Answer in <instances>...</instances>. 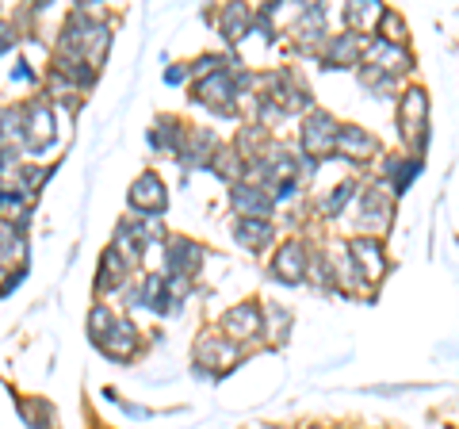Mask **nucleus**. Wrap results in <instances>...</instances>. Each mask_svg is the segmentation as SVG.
<instances>
[{"label": "nucleus", "instance_id": "1", "mask_svg": "<svg viewBox=\"0 0 459 429\" xmlns=\"http://www.w3.org/2000/svg\"><path fill=\"white\" fill-rule=\"evenodd\" d=\"M398 123H402V138H406L410 146L421 153L425 138H429V96H425V89H406V92H402Z\"/></svg>", "mask_w": 459, "mask_h": 429}, {"label": "nucleus", "instance_id": "2", "mask_svg": "<svg viewBox=\"0 0 459 429\" xmlns=\"http://www.w3.org/2000/svg\"><path fill=\"white\" fill-rule=\"evenodd\" d=\"M238 77L230 74V69H219V74H211V77H199L195 84V100L204 108L211 111H219V116H230L234 111V100H238Z\"/></svg>", "mask_w": 459, "mask_h": 429}, {"label": "nucleus", "instance_id": "3", "mask_svg": "<svg viewBox=\"0 0 459 429\" xmlns=\"http://www.w3.org/2000/svg\"><path fill=\"white\" fill-rule=\"evenodd\" d=\"M349 265H352V276L360 284H379L383 273H386V257H383V246L376 238H356L349 250Z\"/></svg>", "mask_w": 459, "mask_h": 429}, {"label": "nucleus", "instance_id": "4", "mask_svg": "<svg viewBox=\"0 0 459 429\" xmlns=\"http://www.w3.org/2000/svg\"><path fill=\"white\" fill-rule=\"evenodd\" d=\"M337 135H341V123L329 116V111H310V119L303 127V150L307 157H325L337 150Z\"/></svg>", "mask_w": 459, "mask_h": 429}, {"label": "nucleus", "instance_id": "5", "mask_svg": "<svg viewBox=\"0 0 459 429\" xmlns=\"http://www.w3.org/2000/svg\"><path fill=\"white\" fill-rule=\"evenodd\" d=\"M199 265H204V246H199V241L184 238V234L165 238V268L177 280H188L192 273H199Z\"/></svg>", "mask_w": 459, "mask_h": 429}, {"label": "nucleus", "instance_id": "6", "mask_svg": "<svg viewBox=\"0 0 459 429\" xmlns=\"http://www.w3.org/2000/svg\"><path fill=\"white\" fill-rule=\"evenodd\" d=\"M131 207L138 214H150V219H157V214H165L169 207V188L165 180L157 173H142L134 184H131Z\"/></svg>", "mask_w": 459, "mask_h": 429}, {"label": "nucleus", "instance_id": "7", "mask_svg": "<svg viewBox=\"0 0 459 429\" xmlns=\"http://www.w3.org/2000/svg\"><path fill=\"white\" fill-rule=\"evenodd\" d=\"M230 207H234L241 219H268L272 207H276V199H272V192L261 188V184L238 180L234 188H230Z\"/></svg>", "mask_w": 459, "mask_h": 429}, {"label": "nucleus", "instance_id": "8", "mask_svg": "<svg viewBox=\"0 0 459 429\" xmlns=\"http://www.w3.org/2000/svg\"><path fill=\"white\" fill-rule=\"evenodd\" d=\"M307 268H310V253L303 241H283L276 257H272V276L283 284H299L307 276Z\"/></svg>", "mask_w": 459, "mask_h": 429}, {"label": "nucleus", "instance_id": "9", "mask_svg": "<svg viewBox=\"0 0 459 429\" xmlns=\"http://www.w3.org/2000/svg\"><path fill=\"white\" fill-rule=\"evenodd\" d=\"M368 66H376V69H383V74H406V69L413 66V58H410V50L406 47H398V42H386V39H376V42H368Z\"/></svg>", "mask_w": 459, "mask_h": 429}, {"label": "nucleus", "instance_id": "10", "mask_svg": "<svg viewBox=\"0 0 459 429\" xmlns=\"http://www.w3.org/2000/svg\"><path fill=\"white\" fill-rule=\"evenodd\" d=\"M100 349H104L111 361H131V356L138 353V330H134V322L115 319L111 330H108V337L100 341Z\"/></svg>", "mask_w": 459, "mask_h": 429}, {"label": "nucleus", "instance_id": "11", "mask_svg": "<svg viewBox=\"0 0 459 429\" xmlns=\"http://www.w3.org/2000/svg\"><path fill=\"white\" fill-rule=\"evenodd\" d=\"M126 276H131V261L119 253V250H108L104 257H100V273H96V292L104 295V292H119Z\"/></svg>", "mask_w": 459, "mask_h": 429}, {"label": "nucleus", "instance_id": "12", "mask_svg": "<svg viewBox=\"0 0 459 429\" xmlns=\"http://www.w3.org/2000/svg\"><path fill=\"white\" fill-rule=\"evenodd\" d=\"M222 330L230 334V337H238V341H246V337H253V334H261L264 330V314H261V307L256 303H241V307H234L222 319Z\"/></svg>", "mask_w": 459, "mask_h": 429}, {"label": "nucleus", "instance_id": "13", "mask_svg": "<svg viewBox=\"0 0 459 429\" xmlns=\"http://www.w3.org/2000/svg\"><path fill=\"white\" fill-rule=\"evenodd\" d=\"M54 138V116L47 104H31L27 108V127H23V142L27 150H47V142Z\"/></svg>", "mask_w": 459, "mask_h": 429}, {"label": "nucleus", "instance_id": "14", "mask_svg": "<svg viewBox=\"0 0 459 429\" xmlns=\"http://www.w3.org/2000/svg\"><path fill=\"white\" fill-rule=\"evenodd\" d=\"M360 223L368 231H386V223H391V199H386L383 184L376 188H368L364 199H360Z\"/></svg>", "mask_w": 459, "mask_h": 429}, {"label": "nucleus", "instance_id": "15", "mask_svg": "<svg viewBox=\"0 0 459 429\" xmlns=\"http://www.w3.org/2000/svg\"><path fill=\"white\" fill-rule=\"evenodd\" d=\"M234 361H238V346L226 341V337H204V346H199V353H195V364H204L211 372H222Z\"/></svg>", "mask_w": 459, "mask_h": 429}, {"label": "nucleus", "instance_id": "16", "mask_svg": "<svg viewBox=\"0 0 459 429\" xmlns=\"http://www.w3.org/2000/svg\"><path fill=\"white\" fill-rule=\"evenodd\" d=\"M337 150L341 153H352L356 162H364V157H371L379 150V138L376 135H368L364 127H341V135H337Z\"/></svg>", "mask_w": 459, "mask_h": 429}, {"label": "nucleus", "instance_id": "17", "mask_svg": "<svg viewBox=\"0 0 459 429\" xmlns=\"http://www.w3.org/2000/svg\"><path fill=\"white\" fill-rule=\"evenodd\" d=\"M31 214V199L16 188H0V226H23Z\"/></svg>", "mask_w": 459, "mask_h": 429}, {"label": "nucleus", "instance_id": "18", "mask_svg": "<svg viewBox=\"0 0 459 429\" xmlns=\"http://www.w3.org/2000/svg\"><path fill=\"white\" fill-rule=\"evenodd\" d=\"M360 54H364L360 35L349 31V35H337V39L325 47V62H329V66H352L356 58H360Z\"/></svg>", "mask_w": 459, "mask_h": 429}, {"label": "nucleus", "instance_id": "19", "mask_svg": "<svg viewBox=\"0 0 459 429\" xmlns=\"http://www.w3.org/2000/svg\"><path fill=\"white\" fill-rule=\"evenodd\" d=\"M234 238L246 250H261V246L272 241V223L268 219H238L234 223Z\"/></svg>", "mask_w": 459, "mask_h": 429}, {"label": "nucleus", "instance_id": "20", "mask_svg": "<svg viewBox=\"0 0 459 429\" xmlns=\"http://www.w3.org/2000/svg\"><path fill=\"white\" fill-rule=\"evenodd\" d=\"M383 173H386V184H391L394 192H406L410 180L421 173V162H413V157H391V162L383 165Z\"/></svg>", "mask_w": 459, "mask_h": 429}, {"label": "nucleus", "instance_id": "21", "mask_svg": "<svg viewBox=\"0 0 459 429\" xmlns=\"http://www.w3.org/2000/svg\"><path fill=\"white\" fill-rule=\"evenodd\" d=\"M249 23H253V12L246 4H226V12H222V35L230 42L246 39L249 35Z\"/></svg>", "mask_w": 459, "mask_h": 429}, {"label": "nucleus", "instance_id": "22", "mask_svg": "<svg viewBox=\"0 0 459 429\" xmlns=\"http://www.w3.org/2000/svg\"><path fill=\"white\" fill-rule=\"evenodd\" d=\"M150 142H153L157 150H172V153H180V150H184V127H180L177 119H157Z\"/></svg>", "mask_w": 459, "mask_h": 429}, {"label": "nucleus", "instance_id": "23", "mask_svg": "<svg viewBox=\"0 0 459 429\" xmlns=\"http://www.w3.org/2000/svg\"><path fill=\"white\" fill-rule=\"evenodd\" d=\"M27 257V241L16 226H0V268L4 265H16Z\"/></svg>", "mask_w": 459, "mask_h": 429}, {"label": "nucleus", "instance_id": "24", "mask_svg": "<svg viewBox=\"0 0 459 429\" xmlns=\"http://www.w3.org/2000/svg\"><path fill=\"white\" fill-rule=\"evenodd\" d=\"M344 16H349V27L356 35L360 31H368L371 23L379 27V20H383V4H376V0H364V4H349L344 8Z\"/></svg>", "mask_w": 459, "mask_h": 429}, {"label": "nucleus", "instance_id": "25", "mask_svg": "<svg viewBox=\"0 0 459 429\" xmlns=\"http://www.w3.org/2000/svg\"><path fill=\"white\" fill-rule=\"evenodd\" d=\"M322 31H325V8L307 4L303 16H299V23H295V35L303 42H310V39H322Z\"/></svg>", "mask_w": 459, "mask_h": 429}, {"label": "nucleus", "instance_id": "26", "mask_svg": "<svg viewBox=\"0 0 459 429\" xmlns=\"http://www.w3.org/2000/svg\"><path fill=\"white\" fill-rule=\"evenodd\" d=\"M211 169H214V173H219L222 180H234V184H238L246 162L238 157V150H219V153H214V162H211Z\"/></svg>", "mask_w": 459, "mask_h": 429}, {"label": "nucleus", "instance_id": "27", "mask_svg": "<svg viewBox=\"0 0 459 429\" xmlns=\"http://www.w3.org/2000/svg\"><path fill=\"white\" fill-rule=\"evenodd\" d=\"M352 192H356V184H352V180H341V184H333V192L318 199V211H322V214H337V211H341V207L352 199Z\"/></svg>", "mask_w": 459, "mask_h": 429}, {"label": "nucleus", "instance_id": "28", "mask_svg": "<svg viewBox=\"0 0 459 429\" xmlns=\"http://www.w3.org/2000/svg\"><path fill=\"white\" fill-rule=\"evenodd\" d=\"M379 39H386V42H398V47H406V20H402L398 12L383 8V20H379Z\"/></svg>", "mask_w": 459, "mask_h": 429}, {"label": "nucleus", "instance_id": "29", "mask_svg": "<svg viewBox=\"0 0 459 429\" xmlns=\"http://www.w3.org/2000/svg\"><path fill=\"white\" fill-rule=\"evenodd\" d=\"M20 410H23V418H27L31 429H54V418H50V410H47L42 398H23Z\"/></svg>", "mask_w": 459, "mask_h": 429}, {"label": "nucleus", "instance_id": "30", "mask_svg": "<svg viewBox=\"0 0 459 429\" xmlns=\"http://www.w3.org/2000/svg\"><path fill=\"white\" fill-rule=\"evenodd\" d=\"M111 322H115V314H111L108 307H100V303H96V307L89 311V334H92V341H96V346H100V341L108 337Z\"/></svg>", "mask_w": 459, "mask_h": 429}, {"label": "nucleus", "instance_id": "31", "mask_svg": "<svg viewBox=\"0 0 459 429\" xmlns=\"http://www.w3.org/2000/svg\"><path fill=\"white\" fill-rule=\"evenodd\" d=\"M360 81L368 84L371 92H379V96H383V89H394V77L383 74V69H376V66H364V69H360Z\"/></svg>", "mask_w": 459, "mask_h": 429}, {"label": "nucleus", "instance_id": "32", "mask_svg": "<svg viewBox=\"0 0 459 429\" xmlns=\"http://www.w3.org/2000/svg\"><path fill=\"white\" fill-rule=\"evenodd\" d=\"M268 319H272V326H276V334H272V341L280 346V341H283V330L291 326V319L283 314V307H268Z\"/></svg>", "mask_w": 459, "mask_h": 429}, {"label": "nucleus", "instance_id": "33", "mask_svg": "<svg viewBox=\"0 0 459 429\" xmlns=\"http://www.w3.org/2000/svg\"><path fill=\"white\" fill-rule=\"evenodd\" d=\"M12 42H16V31H12V27H8L4 20H0V54L12 50Z\"/></svg>", "mask_w": 459, "mask_h": 429}, {"label": "nucleus", "instance_id": "34", "mask_svg": "<svg viewBox=\"0 0 459 429\" xmlns=\"http://www.w3.org/2000/svg\"><path fill=\"white\" fill-rule=\"evenodd\" d=\"M184 77H188V69H180V66H177V69H165V81H169V84H180Z\"/></svg>", "mask_w": 459, "mask_h": 429}, {"label": "nucleus", "instance_id": "35", "mask_svg": "<svg viewBox=\"0 0 459 429\" xmlns=\"http://www.w3.org/2000/svg\"><path fill=\"white\" fill-rule=\"evenodd\" d=\"M0 127H4V111H0Z\"/></svg>", "mask_w": 459, "mask_h": 429}]
</instances>
